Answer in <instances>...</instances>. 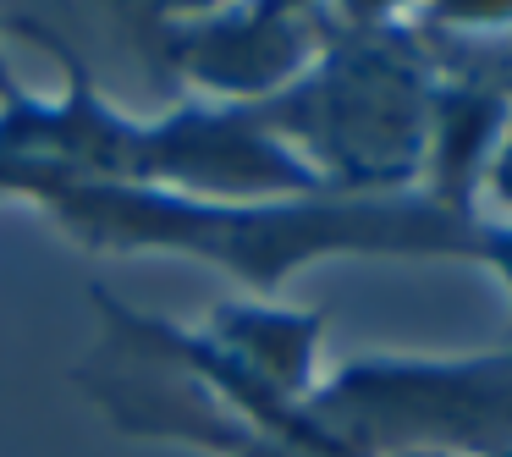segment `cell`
Returning <instances> with one entry per match:
<instances>
[{
  "mask_svg": "<svg viewBox=\"0 0 512 457\" xmlns=\"http://www.w3.org/2000/svg\"><path fill=\"white\" fill-rule=\"evenodd\" d=\"M0 204L34 210L83 254L199 259V265L243 281L248 298H276L298 270L325 265V259H463V265H479V232H485V215H452L424 193L221 204L166 188H122V182H83L23 166H0Z\"/></svg>",
  "mask_w": 512,
  "mask_h": 457,
  "instance_id": "obj_1",
  "label": "cell"
},
{
  "mask_svg": "<svg viewBox=\"0 0 512 457\" xmlns=\"http://www.w3.org/2000/svg\"><path fill=\"white\" fill-rule=\"evenodd\" d=\"M320 50L281 94L248 105L336 199L419 193L435 56L402 6H314Z\"/></svg>",
  "mask_w": 512,
  "mask_h": 457,
  "instance_id": "obj_2",
  "label": "cell"
},
{
  "mask_svg": "<svg viewBox=\"0 0 512 457\" xmlns=\"http://www.w3.org/2000/svg\"><path fill=\"white\" fill-rule=\"evenodd\" d=\"M342 457H507L512 342L485 353H358L303 402Z\"/></svg>",
  "mask_w": 512,
  "mask_h": 457,
  "instance_id": "obj_3",
  "label": "cell"
},
{
  "mask_svg": "<svg viewBox=\"0 0 512 457\" xmlns=\"http://www.w3.org/2000/svg\"><path fill=\"white\" fill-rule=\"evenodd\" d=\"M89 303L100 314V342L89 358H78L72 386L105 413L111 430L133 435V441H171L204 457H320L309 446L265 435L232 402L215 397L199 375H188L149 336L138 303L105 287H89Z\"/></svg>",
  "mask_w": 512,
  "mask_h": 457,
  "instance_id": "obj_4",
  "label": "cell"
},
{
  "mask_svg": "<svg viewBox=\"0 0 512 457\" xmlns=\"http://www.w3.org/2000/svg\"><path fill=\"white\" fill-rule=\"evenodd\" d=\"M127 34L166 89L210 105H259L281 94L320 50L314 6L248 0V6H133Z\"/></svg>",
  "mask_w": 512,
  "mask_h": 457,
  "instance_id": "obj_5",
  "label": "cell"
},
{
  "mask_svg": "<svg viewBox=\"0 0 512 457\" xmlns=\"http://www.w3.org/2000/svg\"><path fill=\"white\" fill-rule=\"evenodd\" d=\"M204 342L221 347L243 375L270 386L287 402H309L320 386V347H325V314L292 309L276 298H221L204 314Z\"/></svg>",
  "mask_w": 512,
  "mask_h": 457,
  "instance_id": "obj_6",
  "label": "cell"
},
{
  "mask_svg": "<svg viewBox=\"0 0 512 457\" xmlns=\"http://www.w3.org/2000/svg\"><path fill=\"white\" fill-rule=\"evenodd\" d=\"M479 265H485L490 276L507 287V303H512V221L485 215V232H479ZM501 342H512V314H507V331H501Z\"/></svg>",
  "mask_w": 512,
  "mask_h": 457,
  "instance_id": "obj_7",
  "label": "cell"
},
{
  "mask_svg": "<svg viewBox=\"0 0 512 457\" xmlns=\"http://www.w3.org/2000/svg\"><path fill=\"white\" fill-rule=\"evenodd\" d=\"M485 193L490 204H496V221H512V122H507V133H501V144H496V160H490V171H485Z\"/></svg>",
  "mask_w": 512,
  "mask_h": 457,
  "instance_id": "obj_8",
  "label": "cell"
},
{
  "mask_svg": "<svg viewBox=\"0 0 512 457\" xmlns=\"http://www.w3.org/2000/svg\"><path fill=\"white\" fill-rule=\"evenodd\" d=\"M12 94H23V83H17V67H12V56L0 50V105L12 100Z\"/></svg>",
  "mask_w": 512,
  "mask_h": 457,
  "instance_id": "obj_9",
  "label": "cell"
},
{
  "mask_svg": "<svg viewBox=\"0 0 512 457\" xmlns=\"http://www.w3.org/2000/svg\"><path fill=\"white\" fill-rule=\"evenodd\" d=\"M419 457H430V452H419Z\"/></svg>",
  "mask_w": 512,
  "mask_h": 457,
  "instance_id": "obj_10",
  "label": "cell"
}]
</instances>
